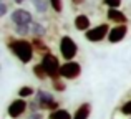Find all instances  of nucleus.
Returning <instances> with one entry per match:
<instances>
[{"instance_id": "1", "label": "nucleus", "mask_w": 131, "mask_h": 119, "mask_svg": "<svg viewBox=\"0 0 131 119\" xmlns=\"http://www.w3.org/2000/svg\"><path fill=\"white\" fill-rule=\"evenodd\" d=\"M7 48L22 64L32 63L35 56V48L32 45V40L27 38H8L7 40Z\"/></svg>"}, {"instance_id": "2", "label": "nucleus", "mask_w": 131, "mask_h": 119, "mask_svg": "<svg viewBox=\"0 0 131 119\" xmlns=\"http://www.w3.org/2000/svg\"><path fill=\"white\" fill-rule=\"evenodd\" d=\"M58 50H60V55L65 61H71L77 58L78 55V45L70 35H63L60 38V43H58Z\"/></svg>"}, {"instance_id": "3", "label": "nucleus", "mask_w": 131, "mask_h": 119, "mask_svg": "<svg viewBox=\"0 0 131 119\" xmlns=\"http://www.w3.org/2000/svg\"><path fill=\"white\" fill-rule=\"evenodd\" d=\"M40 63H42V66L45 68V71H47V74H48V78H50V80L60 76L61 63H60V60H58L57 55H53V53H47V55L42 56Z\"/></svg>"}, {"instance_id": "4", "label": "nucleus", "mask_w": 131, "mask_h": 119, "mask_svg": "<svg viewBox=\"0 0 131 119\" xmlns=\"http://www.w3.org/2000/svg\"><path fill=\"white\" fill-rule=\"evenodd\" d=\"M33 98L37 99V103L40 104L42 109L55 111V109L60 108V103L55 99V94L50 93V91H47V89H37V93H35V96H33Z\"/></svg>"}, {"instance_id": "5", "label": "nucleus", "mask_w": 131, "mask_h": 119, "mask_svg": "<svg viewBox=\"0 0 131 119\" xmlns=\"http://www.w3.org/2000/svg\"><path fill=\"white\" fill-rule=\"evenodd\" d=\"M110 28H111V27H110L108 23H100V25H96V27H91L88 32H85V38H86L90 43H100V42L108 38Z\"/></svg>"}, {"instance_id": "6", "label": "nucleus", "mask_w": 131, "mask_h": 119, "mask_svg": "<svg viewBox=\"0 0 131 119\" xmlns=\"http://www.w3.org/2000/svg\"><path fill=\"white\" fill-rule=\"evenodd\" d=\"M60 76L65 81H73L77 78L81 76V64L78 61L71 60V61H65L60 68Z\"/></svg>"}, {"instance_id": "7", "label": "nucleus", "mask_w": 131, "mask_h": 119, "mask_svg": "<svg viewBox=\"0 0 131 119\" xmlns=\"http://www.w3.org/2000/svg\"><path fill=\"white\" fill-rule=\"evenodd\" d=\"M27 111H28V101L22 99V98H17V99H13L12 103L8 104V108H7V116L10 119H18V117H22Z\"/></svg>"}, {"instance_id": "8", "label": "nucleus", "mask_w": 131, "mask_h": 119, "mask_svg": "<svg viewBox=\"0 0 131 119\" xmlns=\"http://www.w3.org/2000/svg\"><path fill=\"white\" fill-rule=\"evenodd\" d=\"M10 22L13 25H32L33 20V13L27 8H15L10 13Z\"/></svg>"}, {"instance_id": "9", "label": "nucleus", "mask_w": 131, "mask_h": 119, "mask_svg": "<svg viewBox=\"0 0 131 119\" xmlns=\"http://www.w3.org/2000/svg\"><path fill=\"white\" fill-rule=\"evenodd\" d=\"M128 35V25H115L110 28V33H108V42L110 43H119L126 38Z\"/></svg>"}, {"instance_id": "10", "label": "nucleus", "mask_w": 131, "mask_h": 119, "mask_svg": "<svg viewBox=\"0 0 131 119\" xmlns=\"http://www.w3.org/2000/svg\"><path fill=\"white\" fill-rule=\"evenodd\" d=\"M106 18L115 25H128V17L119 8H108L106 10Z\"/></svg>"}, {"instance_id": "11", "label": "nucleus", "mask_w": 131, "mask_h": 119, "mask_svg": "<svg viewBox=\"0 0 131 119\" xmlns=\"http://www.w3.org/2000/svg\"><path fill=\"white\" fill-rule=\"evenodd\" d=\"M73 25L75 28L78 30V32H88L90 28H91V20H90L88 15H85V13H78L77 17H75L73 20Z\"/></svg>"}, {"instance_id": "12", "label": "nucleus", "mask_w": 131, "mask_h": 119, "mask_svg": "<svg viewBox=\"0 0 131 119\" xmlns=\"http://www.w3.org/2000/svg\"><path fill=\"white\" fill-rule=\"evenodd\" d=\"M90 114H91V103L85 101L73 113V119H90Z\"/></svg>"}, {"instance_id": "13", "label": "nucleus", "mask_w": 131, "mask_h": 119, "mask_svg": "<svg viewBox=\"0 0 131 119\" xmlns=\"http://www.w3.org/2000/svg\"><path fill=\"white\" fill-rule=\"evenodd\" d=\"M32 45L35 48V53H40V55H47V53H51L48 45L43 42V38H32Z\"/></svg>"}, {"instance_id": "14", "label": "nucleus", "mask_w": 131, "mask_h": 119, "mask_svg": "<svg viewBox=\"0 0 131 119\" xmlns=\"http://www.w3.org/2000/svg\"><path fill=\"white\" fill-rule=\"evenodd\" d=\"M47 119H73V114H71L70 111L63 109V108H58V109H55V111H50V114H48Z\"/></svg>"}, {"instance_id": "15", "label": "nucleus", "mask_w": 131, "mask_h": 119, "mask_svg": "<svg viewBox=\"0 0 131 119\" xmlns=\"http://www.w3.org/2000/svg\"><path fill=\"white\" fill-rule=\"evenodd\" d=\"M47 35V27L40 22L32 23V38H45Z\"/></svg>"}, {"instance_id": "16", "label": "nucleus", "mask_w": 131, "mask_h": 119, "mask_svg": "<svg viewBox=\"0 0 131 119\" xmlns=\"http://www.w3.org/2000/svg\"><path fill=\"white\" fill-rule=\"evenodd\" d=\"M13 33H15L18 38L32 36V25H15L13 27Z\"/></svg>"}, {"instance_id": "17", "label": "nucleus", "mask_w": 131, "mask_h": 119, "mask_svg": "<svg viewBox=\"0 0 131 119\" xmlns=\"http://www.w3.org/2000/svg\"><path fill=\"white\" fill-rule=\"evenodd\" d=\"M33 5V8L37 10L38 13H47L48 8H50V0H30Z\"/></svg>"}, {"instance_id": "18", "label": "nucleus", "mask_w": 131, "mask_h": 119, "mask_svg": "<svg viewBox=\"0 0 131 119\" xmlns=\"http://www.w3.org/2000/svg\"><path fill=\"white\" fill-rule=\"evenodd\" d=\"M32 71H33V76H35L37 80H40V81L48 80V74H47V71H45V68L42 66V63H37L35 66L32 68Z\"/></svg>"}, {"instance_id": "19", "label": "nucleus", "mask_w": 131, "mask_h": 119, "mask_svg": "<svg viewBox=\"0 0 131 119\" xmlns=\"http://www.w3.org/2000/svg\"><path fill=\"white\" fill-rule=\"evenodd\" d=\"M51 86H53V91H57V93H63L67 89V83H65V80L61 76L53 78L51 80Z\"/></svg>"}, {"instance_id": "20", "label": "nucleus", "mask_w": 131, "mask_h": 119, "mask_svg": "<svg viewBox=\"0 0 131 119\" xmlns=\"http://www.w3.org/2000/svg\"><path fill=\"white\" fill-rule=\"evenodd\" d=\"M37 91L33 89L32 86H22L18 89V98H22V99H32L33 96H35Z\"/></svg>"}, {"instance_id": "21", "label": "nucleus", "mask_w": 131, "mask_h": 119, "mask_svg": "<svg viewBox=\"0 0 131 119\" xmlns=\"http://www.w3.org/2000/svg\"><path fill=\"white\" fill-rule=\"evenodd\" d=\"M119 113L123 114V116H128V117H131V99H128V101H125V103L119 106Z\"/></svg>"}, {"instance_id": "22", "label": "nucleus", "mask_w": 131, "mask_h": 119, "mask_svg": "<svg viewBox=\"0 0 131 119\" xmlns=\"http://www.w3.org/2000/svg\"><path fill=\"white\" fill-rule=\"evenodd\" d=\"M50 5L53 8V12H57V13L63 12V0H50Z\"/></svg>"}, {"instance_id": "23", "label": "nucleus", "mask_w": 131, "mask_h": 119, "mask_svg": "<svg viewBox=\"0 0 131 119\" xmlns=\"http://www.w3.org/2000/svg\"><path fill=\"white\" fill-rule=\"evenodd\" d=\"M103 3H105L108 8H119L123 3V0H101Z\"/></svg>"}, {"instance_id": "24", "label": "nucleus", "mask_w": 131, "mask_h": 119, "mask_svg": "<svg viewBox=\"0 0 131 119\" xmlns=\"http://www.w3.org/2000/svg\"><path fill=\"white\" fill-rule=\"evenodd\" d=\"M28 111L30 113H37V111H42V108H40V104L37 103L35 98H32V99L28 101Z\"/></svg>"}, {"instance_id": "25", "label": "nucleus", "mask_w": 131, "mask_h": 119, "mask_svg": "<svg viewBox=\"0 0 131 119\" xmlns=\"http://www.w3.org/2000/svg\"><path fill=\"white\" fill-rule=\"evenodd\" d=\"M8 13V5L7 2H0V17H5Z\"/></svg>"}, {"instance_id": "26", "label": "nucleus", "mask_w": 131, "mask_h": 119, "mask_svg": "<svg viewBox=\"0 0 131 119\" xmlns=\"http://www.w3.org/2000/svg\"><path fill=\"white\" fill-rule=\"evenodd\" d=\"M28 119H45V116H43L42 111H37V113H30Z\"/></svg>"}, {"instance_id": "27", "label": "nucleus", "mask_w": 131, "mask_h": 119, "mask_svg": "<svg viewBox=\"0 0 131 119\" xmlns=\"http://www.w3.org/2000/svg\"><path fill=\"white\" fill-rule=\"evenodd\" d=\"M85 2H86V0H71V3H73L75 7H78V5H83Z\"/></svg>"}, {"instance_id": "28", "label": "nucleus", "mask_w": 131, "mask_h": 119, "mask_svg": "<svg viewBox=\"0 0 131 119\" xmlns=\"http://www.w3.org/2000/svg\"><path fill=\"white\" fill-rule=\"evenodd\" d=\"M27 0H13V3H17V5H22V3H25Z\"/></svg>"}, {"instance_id": "29", "label": "nucleus", "mask_w": 131, "mask_h": 119, "mask_svg": "<svg viewBox=\"0 0 131 119\" xmlns=\"http://www.w3.org/2000/svg\"><path fill=\"white\" fill-rule=\"evenodd\" d=\"M0 2H5V0H0Z\"/></svg>"}]
</instances>
